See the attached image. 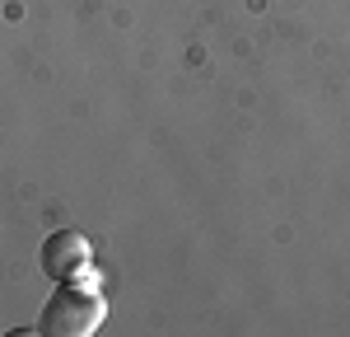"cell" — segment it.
<instances>
[{
	"label": "cell",
	"instance_id": "obj_1",
	"mask_svg": "<svg viewBox=\"0 0 350 337\" xmlns=\"http://www.w3.org/2000/svg\"><path fill=\"white\" fill-rule=\"evenodd\" d=\"M108 319L103 290H89L80 281H56L47 305L38 314V333L42 337H94Z\"/></svg>",
	"mask_w": 350,
	"mask_h": 337
},
{
	"label": "cell",
	"instance_id": "obj_2",
	"mask_svg": "<svg viewBox=\"0 0 350 337\" xmlns=\"http://www.w3.org/2000/svg\"><path fill=\"white\" fill-rule=\"evenodd\" d=\"M84 267H94V249L80 229H56L42 244V272L52 281H75Z\"/></svg>",
	"mask_w": 350,
	"mask_h": 337
}]
</instances>
